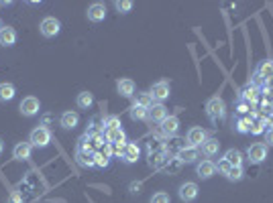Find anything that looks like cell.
I'll use <instances>...</instances> for the list:
<instances>
[{
	"instance_id": "277c9868",
	"label": "cell",
	"mask_w": 273,
	"mask_h": 203,
	"mask_svg": "<svg viewBox=\"0 0 273 203\" xmlns=\"http://www.w3.org/2000/svg\"><path fill=\"white\" fill-rule=\"evenodd\" d=\"M39 31H41V35L47 37V39L57 37V35H59V31H61V23L55 19V16H47V19L41 21Z\"/></svg>"
},
{
	"instance_id": "4dcf8cb0",
	"label": "cell",
	"mask_w": 273,
	"mask_h": 203,
	"mask_svg": "<svg viewBox=\"0 0 273 203\" xmlns=\"http://www.w3.org/2000/svg\"><path fill=\"white\" fill-rule=\"evenodd\" d=\"M110 165V157H106L104 155V152H96V155H94V167H98V169H106Z\"/></svg>"
},
{
	"instance_id": "d4e9b609",
	"label": "cell",
	"mask_w": 273,
	"mask_h": 203,
	"mask_svg": "<svg viewBox=\"0 0 273 203\" xmlns=\"http://www.w3.org/2000/svg\"><path fill=\"white\" fill-rule=\"evenodd\" d=\"M257 77H263V79L273 77V59H265L257 65Z\"/></svg>"
},
{
	"instance_id": "cb8c5ba5",
	"label": "cell",
	"mask_w": 273,
	"mask_h": 203,
	"mask_svg": "<svg viewBox=\"0 0 273 203\" xmlns=\"http://www.w3.org/2000/svg\"><path fill=\"white\" fill-rule=\"evenodd\" d=\"M106 142L108 144H118V142H127V134L123 128H114L106 130Z\"/></svg>"
},
{
	"instance_id": "74e56055",
	"label": "cell",
	"mask_w": 273,
	"mask_h": 203,
	"mask_svg": "<svg viewBox=\"0 0 273 203\" xmlns=\"http://www.w3.org/2000/svg\"><path fill=\"white\" fill-rule=\"evenodd\" d=\"M236 112L243 114V116L249 114V112H251V104H247V102H243V100H238V102H236Z\"/></svg>"
},
{
	"instance_id": "3957f363",
	"label": "cell",
	"mask_w": 273,
	"mask_h": 203,
	"mask_svg": "<svg viewBox=\"0 0 273 203\" xmlns=\"http://www.w3.org/2000/svg\"><path fill=\"white\" fill-rule=\"evenodd\" d=\"M267 155H269V146H267L265 142H255V144H251V146L247 148V157H249V161H251L253 165L263 163V161L267 159Z\"/></svg>"
},
{
	"instance_id": "7a4b0ae2",
	"label": "cell",
	"mask_w": 273,
	"mask_h": 203,
	"mask_svg": "<svg viewBox=\"0 0 273 203\" xmlns=\"http://www.w3.org/2000/svg\"><path fill=\"white\" fill-rule=\"evenodd\" d=\"M31 146H37V148H45L51 142V130L47 126H37L31 130V136H29Z\"/></svg>"
},
{
	"instance_id": "ba28073f",
	"label": "cell",
	"mask_w": 273,
	"mask_h": 203,
	"mask_svg": "<svg viewBox=\"0 0 273 203\" xmlns=\"http://www.w3.org/2000/svg\"><path fill=\"white\" fill-rule=\"evenodd\" d=\"M19 110H21V114H23V116L31 118V116H37V114H39L41 104H39V100H37L35 96H27V98L21 102Z\"/></svg>"
},
{
	"instance_id": "f35d334b",
	"label": "cell",
	"mask_w": 273,
	"mask_h": 203,
	"mask_svg": "<svg viewBox=\"0 0 273 203\" xmlns=\"http://www.w3.org/2000/svg\"><path fill=\"white\" fill-rule=\"evenodd\" d=\"M125 146H127V142H118V144H112V155H114V157H121V159H123V155H125Z\"/></svg>"
},
{
	"instance_id": "1f68e13d",
	"label": "cell",
	"mask_w": 273,
	"mask_h": 203,
	"mask_svg": "<svg viewBox=\"0 0 273 203\" xmlns=\"http://www.w3.org/2000/svg\"><path fill=\"white\" fill-rule=\"evenodd\" d=\"M251 134H255V136H257V134H265V120L261 118V120H253L251 122Z\"/></svg>"
},
{
	"instance_id": "ac0fdd59",
	"label": "cell",
	"mask_w": 273,
	"mask_h": 203,
	"mask_svg": "<svg viewBox=\"0 0 273 203\" xmlns=\"http://www.w3.org/2000/svg\"><path fill=\"white\" fill-rule=\"evenodd\" d=\"M133 102H135L133 106H141V108H147V110L155 104V100H153V96L149 92H136L133 96Z\"/></svg>"
},
{
	"instance_id": "ee69618b",
	"label": "cell",
	"mask_w": 273,
	"mask_h": 203,
	"mask_svg": "<svg viewBox=\"0 0 273 203\" xmlns=\"http://www.w3.org/2000/svg\"><path fill=\"white\" fill-rule=\"evenodd\" d=\"M0 29H2V23H0Z\"/></svg>"
},
{
	"instance_id": "d590c367",
	"label": "cell",
	"mask_w": 273,
	"mask_h": 203,
	"mask_svg": "<svg viewBox=\"0 0 273 203\" xmlns=\"http://www.w3.org/2000/svg\"><path fill=\"white\" fill-rule=\"evenodd\" d=\"M149 203H169V195L165 191H159V193H155V195L151 197Z\"/></svg>"
},
{
	"instance_id": "60d3db41",
	"label": "cell",
	"mask_w": 273,
	"mask_h": 203,
	"mask_svg": "<svg viewBox=\"0 0 273 203\" xmlns=\"http://www.w3.org/2000/svg\"><path fill=\"white\" fill-rule=\"evenodd\" d=\"M131 193H141V183H131Z\"/></svg>"
},
{
	"instance_id": "2e32d148",
	"label": "cell",
	"mask_w": 273,
	"mask_h": 203,
	"mask_svg": "<svg viewBox=\"0 0 273 203\" xmlns=\"http://www.w3.org/2000/svg\"><path fill=\"white\" fill-rule=\"evenodd\" d=\"M161 130L167 134V136H174L180 130V118L178 116H167L165 120L161 122Z\"/></svg>"
},
{
	"instance_id": "7c38bea8",
	"label": "cell",
	"mask_w": 273,
	"mask_h": 203,
	"mask_svg": "<svg viewBox=\"0 0 273 203\" xmlns=\"http://www.w3.org/2000/svg\"><path fill=\"white\" fill-rule=\"evenodd\" d=\"M31 152H33L31 142H19L12 148V159L14 161H29L31 159Z\"/></svg>"
},
{
	"instance_id": "8992f818",
	"label": "cell",
	"mask_w": 273,
	"mask_h": 203,
	"mask_svg": "<svg viewBox=\"0 0 273 203\" xmlns=\"http://www.w3.org/2000/svg\"><path fill=\"white\" fill-rule=\"evenodd\" d=\"M149 94L153 96V100L155 102H159V104H163V102L169 98V94H172V88H169V83L167 81H157V83H153L151 86V90H149Z\"/></svg>"
},
{
	"instance_id": "836d02e7",
	"label": "cell",
	"mask_w": 273,
	"mask_h": 203,
	"mask_svg": "<svg viewBox=\"0 0 273 203\" xmlns=\"http://www.w3.org/2000/svg\"><path fill=\"white\" fill-rule=\"evenodd\" d=\"M104 126H106V130L121 128V118H118V116H110V118H106V120H104Z\"/></svg>"
},
{
	"instance_id": "8fae6325",
	"label": "cell",
	"mask_w": 273,
	"mask_h": 203,
	"mask_svg": "<svg viewBox=\"0 0 273 203\" xmlns=\"http://www.w3.org/2000/svg\"><path fill=\"white\" fill-rule=\"evenodd\" d=\"M104 19H106V4H102V2L90 4V8H88V21H92V23H102Z\"/></svg>"
},
{
	"instance_id": "7bdbcfd3",
	"label": "cell",
	"mask_w": 273,
	"mask_h": 203,
	"mask_svg": "<svg viewBox=\"0 0 273 203\" xmlns=\"http://www.w3.org/2000/svg\"><path fill=\"white\" fill-rule=\"evenodd\" d=\"M2 150H4V140L0 138V155H2Z\"/></svg>"
},
{
	"instance_id": "d6986e66",
	"label": "cell",
	"mask_w": 273,
	"mask_h": 203,
	"mask_svg": "<svg viewBox=\"0 0 273 203\" xmlns=\"http://www.w3.org/2000/svg\"><path fill=\"white\" fill-rule=\"evenodd\" d=\"M139 155H141V150H139V146H136V142H127V146H125V155H123V161H125V163H129V165H133V163L139 161Z\"/></svg>"
},
{
	"instance_id": "ab89813d",
	"label": "cell",
	"mask_w": 273,
	"mask_h": 203,
	"mask_svg": "<svg viewBox=\"0 0 273 203\" xmlns=\"http://www.w3.org/2000/svg\"><path fill=\"white\" fill-rule=\"evenodd\" d=\"M265 142H267V146H273V128L265 130Z\"/></svg>"
},
{
	"instance_id": "484cf974",
	"label": "cell",
	"mask_w": 273,
	"mask_h": 203,
	"mask_svg": "<svg viewBox=\"0 0 273 203\" xmlns=\"http://www.w3.org/2000/svg\"><path fill=\"white\" fill-rule=\"evenodd\" d=\"M251 116H241L238 120L234 122V130L238 132V134H249L251 132Z\"/></svg>"
},
{
	"instance_id": "f546056e",
	"label": "cell",
	"mask_w": 273,
	"mask_h": 203,
	"mask_svg": "<svg viewBox=\"0 0 273 203\" xmlns=\"http://www.w3.org/2000/svg\"><path fill=\"white\" fill-rule=\"evenodd\" d=\"M228 181H241L245 177V171H243V167H230L228 169V173L225 175Z\"/></svg>"
},
{
	"instance_id": "8d00e7d4",
	"label": "cell",
	"mask_w": 273,
	"mask_h": 203,
	"mask_svg": "<svg viewBox=\"0 0 273 203\" xmlns=\"http://www.w3.org/2000/svg\"><path fill=\"white\" fill-rule=\"evenodd\" d=\"M228 169H230V165H228V161H227V159H220V161L216 163V171H218V173L227 175V173H228Z\"/></svg>"
},
{
	"instance_id": "f1b7e54d",
	"label": "cell",
	"mask_w": 273,
	"mask_h": 203,
	"mask_svg": "<svg viewBox=\"0 0 273 203\" xmlns=\"http://www.w3.org/2000/svg\"><path fill=\"white\" fill-rule=\"evenodd\" d=\"M129 116L133 118V120H147V118H149V110L141 108V106H133L129 110Z\"/></svg>"
},
{
	"instance_id": "d6a6232c",
	"label": "cell",
	"mask_w": 273,
	"mask_h": 203,
	"mask_svg": "<svg viewBox=\"0 0 273 203\" xmlns=\"http://www.w3.org/2000/svg\"><path fill=\"white\" fill-rule=\"evenodd\" d=\"M114 6H116L118 12H123V14H127V12L133 10V2H131V0H116Z\"/></svg>"
},
{
	"instance_id": "e0dca14e",
	"label": "cell",
	"mask_w": 273,
	"mask_h": 203,
	"mask_svg": "<svg viewBox=\"0 0 273 203\" xmlns=\"http://www.w3.org/2000/svg\"><path fill=\"white\" fill-rule=\"evenodd\" d=\"M16 43V31L12 27H2L0 29V45L2 47H12Z\"/></svg>"
},
{
	"instance_id": "9a60e30c",
	"label": "cell",
	"mask_w": 273,
	"mask_h": 203,
	"mask_svg": "<svg viewBox=\"0 0 273 203\" xmlns=\"http://www.w3.org/2000/svg\"><path fill=\"white\" fill-rule=\"evenodd\" d=\"M167 116H169L167 114V108L163 104H159V102H155V104L149 108V120H153V122H159L161 124Z\"/></svg>"
},
{
	"instance_id": "4fadbf2b",
	"label": "cell",
	"mask_w": 273,
	"mask_h": 203,
	"mask_svg": "<svg viewBox=\"0 0 273 203\" xmlns=\"http://www.w3.org/2000/svg\"><path fill=\"white\" fill-rule=\"evenodd\" d=\"M59 124H61V128L63 130H74L78 124H80V116H78V112H63L61 114V118H59Z\"/></svg>"
},
{
	"instance_id": "603a6c76",
	"label": "cell",
	"mask_w": 273,
	"mask_h": 203,
	"mask_svg": "<svg viewBox=\"0 0 273 203\" xmlns=\"http://www.w3.org/2000/svg\"><path fill=\"white\" fill-rule=\"evenodd\" d=\"M200 148H202V155H206V157H216L218 150H220V142H218V138H208Z\"/></svg>"
},
{
	"instance_id": "30bf717a",
	"label": "cell",
	"mask_w": 273,
	"mask_h": 203,
	"mask_svg": "<svg viewBox=\"0 0 273 203\" xmlns=\"http://www.w3.org/2000/svg\"><path fill=\"white\" fill-rule=\"evenodd\" d=\"M214 173H216V163L214 161L204 159V161H198L196 163V175L200 179H210Z\"/></svg>"
},
{
	"instance_id": "52a82bcc",
	"label": "cell",
	"mask_w": 273,
	"mask_h": 203,
	"mask_svg": "<svg viewBox=\"0 0 273 203\" xmlns=\"http://www.w3.org/2000/svg\"><path fill=\"white\" fill-rule=\"evenodd\" d=\"M198 193H200V187H198V185H196L194 181H185L183 185H180V189H178L180 199L185 201V203L194 201V199L198 197Z\"/></svg>"
},
{
	"instance_id": "e575fe53",
	"label": "cell",
	"mask_w": 273,
	"mask_h": 203,
	"mask_svg": "<svg viewBox=\"0 0 273 203\" xmlns=\"http://www.w3.org/2000/svg\"><path fill=\"white\" fill-rule=\"evenodd\" d=\"M180 169H182V161L180 159H169V165L165 167V171L172 175V173H178Z\"/></svg>"
},
{
	"instance_id": "9c48e42d",
	"label": "cell",
	"mask_w": 273,
	"mask_h": 203,
	"mask_svg": "<svg viewBox=\"0 0 273 203\" xmlns=\"http://www.w3.org/2000/svg\"><path fill=\"white\" fill-rule=\"evenodd\" d=\"M198 157H200V148L196 146H182L180 152H178V159L182 161V165H194L198 163Z\"/></svg>"
},
{
	"instance_id": "83f0119b",
	"label": "cell",
	"mask_w": 273,
	"mask_h": 203,
	"mask_svg": "<svg viewBox=\"0 0 273 203\" xmlns=\"http://www.w3.org/2000/svg\"><path fill=\"white\" fill-rule=\"evenodd\" d=\"M76 104H78V108H82V110H88V108L94 104V96H92L90 92H82V94H78Z\"/></svg>"
},
{
	"instance_id": "b9f144b4",
	"label": "cell",
	"mask_w": 273,
	"mask_h": 203,
	"mask_svg": "<svg viewBox=\"0 0 273 203\" xmlns=\"http://www.w3.org/2000/svg\"><path fill=\"white\" fill-rule=\"evenodd\" d=\"M10 203H21V195H19V193H14V195L10 197Z\"/></svg>"
},
{
	"instance_id": "6da1fadb",
	"label": "cell",
	"mask_w": 273,
	"mask_h": 203,
	"mask_svg": "<svg viewBox=\"0 0 273 203\" xmlns=\"http://www.w3.org/2000/svg\"><path fill=\"white\" fill-rule=\"evenodd\" d=\"M206 116L210 118L212 122H220V120H225L227 118V104H225V100L220 98V96H214L206 102Z\"/></svg>"
},
{
	"instance_id": "44dd1931",
	"label": "cell",
	"mask_w": 273,
	"mask_h": 203,
	"mask_svg": "<svg viewBox=\"0 0 273 203\" xmlns=\"http://www.w3.org/2000/svg\"><path fill=\"white\" fill-rule=\"evenodd\" d=\"M94 155L96 152L94 150H80L76 152V161L80 167H94Z\"/></svg>"
},
{
	"instance_id": "4316f807",
	"label": "cell",
	"mask_w": 273,
	"mask_h": 203,
	"mask_svg": "<svg viewBox=\"0 0 273 203\" xmlns=\"http://www.w3.org/2000/svg\"><path fill=\"white\" fill-rule=\"evenodd\" d=\"M16 94V88L12 83H0V102H10Z\"/></svg>"
},
{
	"instance_id": "5b68a950",
	"label": "cell",
	"mask_w": 273,
	"mask_h": 203,
	"mask_svg": "<svg viewBox=\"0 0 273 203\" xmlns=\"http://www.w3.org/2000/svg\"><path fill=\"white\" fill-rule=\"evenodd\" d=\"M185 140H187V146H196V148H200L204 142L208 140V132L204 130V128H200V126H194V128L187 130Z\"/></svg>"
},
{
	"instance_id": "5bb4252c",
	"label": "cell",
	"mask_w": 273,
	"mask_h": 203,
	"mask_svg": "<svg viewBox=\"0 0 273 203\" xmlns=\"http://www.w3.org/2000/svg\"><path fill=\"white\" fill-rule=\"evenodd\" d=\"M135 90H136V88H135V81L129 79V77L116 81V92L121 94L123 98H133V96H135Z\"/></svg>"
},
{
	"instance_id": "ffe728a7",
	"label": "cell",
	"mask_w": 273,
	"mask_h": 203,
	"mask_svg": "<svg viewBox=\"0 0 273 203\" xmlns=\"http://www.w3.org/2000/svg\"><path fill=\"white\" fill-rule=\"evenodd\" d=\"M238 100H243V102H247V104H255V102L259 100V88L257 86H249L241 92V96H238Z\"/></svg>"
},
{
	"instance_id": "7402d4cb",
	"label": "cell",
	"mask_w": 273,
	"mask_h": 203,
	"mask_svg": "<svg viewBox=\"0 0 273 203\" xmlns=\"http://www.w3.org/2000/svg\"><path fill=\"white\" fill-rule=\"evenodd\" d=\"M223 159H227L230 167H243V152L238 148H228Z\"/></svg>"
}]
</instances>
